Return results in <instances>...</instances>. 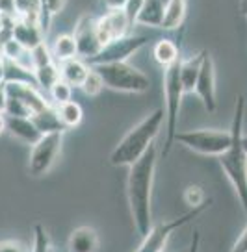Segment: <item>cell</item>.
I'll use <instances>...</instances> for the list:
<instances>
[{
  "mask_svg": "<svg viewBox=\"0 0 247 252\" xmlns=\"http://www.w3.org/2000/svg\"><path fill=\"white\" fill-rule=\"evenodd\" d=\"M156 161H158V150L151 143L147 150L128 165L127 176V198L130 215L134 220L138 234L143 237L152 226V184L156 173Z\"/></svg>",
  "mask_w": 247,
  "mask_h": 252,
  "instance_id": "obj_1",
  "label": "cell"
},
{
  "mask_svg": "<svg viewBox=\"0 0 247 252\" xmlns=\"http://www.w3.org/2000/svg\"><path fill=\"white\" fill-rule=\"evenodd\" d=\"M244 115H246V96L238 94L236 96V106H234V117L231 125V145L217 154L219 165L227 174V178L234 188L242 208L247 213V154L242 145L244 137Z\"/></svg>",
  "mask_w": 247,
  "mask_h": 252,
  "instance_id": "obj_2",
  "label": "cell"
},
{
  "mask_svg": "<svg viewBox=\"0 0 247 252\" xmlns=\"http://www.w3.org/2000/svg\"><path fill=\"white\" fill-rule=\"evenodd\" d=\"M164 121H166L164 108H156L143 121H140L132 130H128L108 158L110 165L128 167L130 163H134L136 159L147 150V147L154 143L156 135L160 134V130L164 126Z\"/></svg>",
  "mask_w": 247,
  "mask_h": 252,
  "instance_id": "obj_3",
  "label": "cell"
},
{
  "mask_svg": "<svg viewBox=\"0 0 247 252\" xmlns=\"http://www.w3.org/2000/svg\"><path fill=\"white\" fill-rule=\"evenodd\" d=\"M103 76L104 87L117 93H145L151 87V80L140 69L132 67L127 62H112L89 65Z\"/></svg>",
  "mask_w": 247,
  "mask_h": 252,
  "instance_id": "obj_4",
  "label": "cell"
},
{
  "mask_svg": "<svg viewBox=\"0 0 247 252\" xmlns=\"http://www.w3.org/2000/svg\"><path fill=\"white\" fill-rule=\"evenodd\" d=\"M180 60L164 67V100H166V106H164L166 121L164 123L168 125V139L164 143L162 156H166L173 147V143H175L176 123H178V113H180V106H182L184 98V87L182 82H180V74H178Z\"/></svg>",
  "mask_w": 247,
  "mask_h": 252,
  "instance_id": "obj_5",
  "label": "cell"
},
{
  "mask_svg": "<svg viewBox=\"0 0 247 252\" xmlns=\"http://www.w3.org/2000/svg\"><path fill=\"white\" fill-rule=\"evenodd\" d=\"M212 202H214L212 198H207L205 202H201L199 206H193L190 212H186L184 215H180V217H176V219H173V220H166V222H160L156 226H151V230L143 236V243L138 247V251H141V252L164 251L168 239L171 237V234H173L175 230L182 228L186 224H190L193 219L201 217V215L212 206Z\"/></svg>",
  "mask_w": 247,
  "mask_h": 252,
  "instance_id": "obj_6",
  "label": "cell"
},
{
  "mask_svg": "<svg viewBox=\"0 0 247 252\" xmlns=\"http://www.w3.org/2000/svg\"><path fill=\"white\" fill-rule=\"evenodd\" d=\"M175 141L182 143L184 147H188L197 154L217 156L231 145V132L229 130H212V128L188 130V132H176Z\"/></svg>",
  "mask_w": 247,
  "mask_h": 252,
  "instance_id": "obj_7",
  "label": "cell"
},
{
  "mask_svg": "<svg viewBox=\"0 0 247 252\" xmlns=\"http://www.w3.org/2000/svg\"><path fill=\"white\" fill-rule=\"evenodd\" d=\"M64 134L65 132H48L41 134L37 141L30 145V156H28V173L34 178H39L43 174H47L54 161L60 156V150L64 145Z\"/></svg>",
  "mask_w": 247,
  "mask_h": 252,
  "instance_id": "obj_8",
  "label": "cell"
},
{
  "mask_svg": "<svg viewBox=\"0 0 247 252\" xmlns=\"http://www.w3.org/2000/svg\"><path fill=\"white\" fill-rule=\"evenodd\" d=\"M149 43V35H123L117 39L108 41L106 45L101 47L93 58H89L86 62L89 65H99V63H112V62H127L130 56L138 52L140 48Z\"/></svg>",
  "mask_w": 247,
  "mask_h": 252,
  "instance_id": "obj_9",
  "label": "cell"
},
{
  "mask_svg": "<svg viewBox=\"0 0 247 252\" xmlns=\"http://www.w3.org/2000/svg\"><path fill=\"white\" fill-rule=\"evenodd\" d=\"M97 19L91 17L89 13H84L76 21V26H74V41H76V54L82 60H89L101 50L103 43L97 35Z\"/></svg>",
  "mask_w": 247,
  "mask_h": 252,
  "instance_id": "obj_10",
  "label": "cell"
},
{
  "mask_svg": "<svg viewBox=\"0 0 247 252\" xmlns=\"http://www.w3.org/2000/svg\"><path fill=\"white\" fill-rule=\"evenodd\" d=\"M193 93H197V96L201 98V102H203V106H205V110L208 113H214L217 110V98H215V67L208 52L203 58V63H201Z\"/></svg>",
  "mask_w": 247,
  "mask_h": 252,
  "instance_id": "obj_11",
  "label": "cell"
},
{
  "mask_svg": "<svg viewBox=\"0 0 247 252\" xmlns=\"http://www.w3.org/2000/svg\"><path fill=\"white\" fill-rule=\"evenodd\" d=\"M95 26L101 43L106 45L108 41L127 35L128 32L132 30L134 24L130 23V19H128L123 9H108L103 17L97 19Z\"/></svg>",
  "mask_w": 247,
  "mask_h": 252,
  "instance_id": "obj_12",
  "label": "cell"
},
{
  "mask_svg": "<svg viewBox=\"0 0 247 252\" xmlns=\"http://www.w3.org/2000/svg\"><path fill=\"white\" fill-rule=\"evenodd\" d=\"M4 87H6V93L8 96H13V98H19L21 102H24L32 113L43 110L45 106H48L47 98L41 94V89L37 86H34L32 82H19V80H9V82H4Z\"/></svg>",
  "mask_w": 247,
  "mask_h": 252,
  "instance_id": "obj_13",
  "label": "cell"
},
{
  "mask_svg": "<svg viewBox=\"0 0 247 252\" xmlns=\"http://www.w3.org/2000/svg\"><path fill=\"white\" fill-rule=\"evenodd\" d=\"M11 37L19 41L24 48H34L45 41V30L41 28L39 21H32V19H21L15 17V23L11 26Z\"/></svg>",
  "mask_w": 247,
  "mask_h": 252,
  "instance_id": "obj_14",
  "label": "cell"
},
{
  "mask_svg": "<svg viewBox=\"0 0 247 252\" xmlns=\"http://www.w3.org/2000/svg\"><path fill=\"white\" fill-rule=\"evenodd\" d=\"M6 132H9L15 139L26 143V145H34L41 137V132L35 128L30 117L6 115Z\"/></svg>",
  "mask_w": 247,
  "mask_h": 252,
  "instance_id": "obj_15",
  "label": "cell"
},
{
  "mask_svg": "<svg viewBox=\"0 0 247 252\" xmlns=\"http://www.w3.org/2000/svg\"><path fill=\"white\" fill-rule=\"evenodd\" d=\"M30 119H32V123L35 125V128L39 130L41 134H48V132H65V130H67L64 126V123H62L60 115H58L56 106H52V104H48L43 110L32 113Z\"/></svg>",
  "mask_w": 247,
  "mask_h": 252,
  "instance_id": "obj_16",
  "label": "cell"
},
{
  "mask_svg": "<svg viewBox=\"0 0 247 252\" xmlns=\"http://www.w3.org/2000/svg\"><path fill=\"white\" fill-rule=\"evenodd\" d=\"M69 251L93 252L99 251V234L91 226H78L69 236Z\"/></svg>",
  "mask_w": 247,
  "mask_h": 252,
  "instance_id": "obj_17",
  "label": "cell"
},
{
  "mask_svg": "<svg viewBox=\"0 0 247 252\" xmlns=\"http://www.w3.org/2000/svg\"><path fill=\"white\" fill-rule=\"evenodd\" d=\"M164 11H166V4L162 0H143L140 11L136 13L134 24L160 28L162 21H164Z\"/></svg>",
  "mask_w": 247,
  "mask_h": 252,
  "instance_id": "obj_18",
  "label": "cell"
},
{
  "mask_svg": "<svg viewBox=\"0 0 247 252\" xmlns=\"http://www.w3.org/2000/svg\"><path fill=\"white\" fill-rule=\"evenodd\" d=\"M60 65V76L71 84L72 87H80V84L84 82L86 74L89 71V65L86 63V60L82 58H71V60H64V62H58Z\"/></svg>",
  "mask_w": 247,
  "mask_h": 252,
  "instance_id": "obj_19",
  "label": "cell"
},
{
  "mask_svg": "<svg viewBox=\"0 0 247 252\" xmlns=\"http://www.w3.org/2000/svg\"><path fill=\"white\" fill-rule=\"evenodd\" d=\"M207 48L201 50L199 54L191 56L190 60H180V65H178V74H180V82H182L184 93H193V87H195V82H197V74H199L201 63H203V58L207 56Z\"/></svg>",
  "mask_w": 247,
  "mask_h": 252,
  "instance_id": "obj_20",
  "label": "cell"
},
{
  "mask_svg": "<svg viewBox=\"0 0 247 252\" xmlns=\"http://www.w3.org/2000/svg\"><path fill=\"white\" fill-rule=\"evenodd\" d=\"M186 8L188 0H168L166 2V11H164V21L162 26L164 30H178L186 19Z\"/></svg>",
  "mask_w": 247,
  "mask_h": 252,
  "instance_id": "obj_21",
  "label": "cell"
},
{
  "mask_svg": "<svg viewBox=\"0 0 247 252\" xmlns=\"http://www.w3.org/2000/svg\"><path fill=\"white\" fill-rule=\"evenodd\" d=\"M152 58L154 62L162 65V67H168L171 63H175L176 60H180V48L175 41L171 39H158L152 47Z\"/></svg>",
  "mask_w": 247,
  "mask_h": 252,
  "instance_id": "obj_22",
  "label": "cell"
},
{
  "mask_svg": "<svg viewBox=\"0 0 247 252\" xmlns=\"http://www.w3.org/2000/svg\"><path fill=\"white\" fill-rule=\"evenodd\" d=\"M50 52L54 56L56 62H64V60H71L76 58V41L72 33H60L56 35V39L50 45Z\"/></svg>",
  "mask_w": 247,
  "mask_h": 252,
  "instance_id": "obj_23",
  "label": "cell"
},
{
  "mask_svg": "<svg viewBox=\"0 0 247 252\" xmlns=\"http://www.w3.org/2000/svg\"><path fill=\"white\" fill-rule=\"evenodd\" d=\"M56 106V111L60 119H62V123H64L65 128H76V126L82 123V119H84V110H82V106L78 102H74V100H67V102H62V104H54Z\"/></svg>",
  "mask_w": 247,
  "mask_h": 252,
  "instance_id": "obj_24",
  "label": "cell"
},
{
  "mask_svg": "<svg viewBox=\"0 0 247 252\" xmlns=\"http://www.w3.org/2000/svg\"><path fill=\"white\" fill-rule=\"evenodd\" d=\"M62 78L60 76V65L58 62H52V63H47V65H43V67H37V69H34V82H35V86L43 89V91H48L54 82Z\"/></svg>",
  "mask_w": 247,
  "mask_h": 252,
  "instance_id": "obj_25",
  "label": "cell"
},
{
  "mask_svg": "<svg viewBox=\"0 0 247 252\" xmlns=\"http://www.w3.org/2000/svg\"><path fill=\"white\" fill-rule=\"evenodd\" d=\"M13 9H15V17H21V19H32V21L41 19L39 0H13Z\"/></svg>",
  "mask_w": 247,
  "mask_h": 252,
  "instance_id": "obj_26",
  "label": "cell"
},
{
  "mask_svg": "<svg viewBox=\"0 0 247 252\" xmlns=\"http://www.w3.org/2000/svg\"><path fill=\"white\" fill-rule=\"evenodd\" d=\"M39 4H41V19H39L41 28L48 30L52 17L58 15L65 8L67 0H39Z\"/></svg>",
  "mask_w": 247,
  "mask_h": 252,
  "instance_id": "obj_27",
  "label": "cell"
},
{
  "mask_svg": "<svg viewBox=\"0 0 247 252\" xmlns=\"http://www.w3.org/2000/svg\"><path fill=\"white\" fill-rule=\"evenodd\" d=\"M80 89L88 94V96H97V94H101V91L104 89L103 76H101L93 67H89L86 78H84V82L80 84Z\"/></svg>",
  "mask_w": 247,
  "mask_h": 252,
  "instance_id": "obj_28",
  "label": "cell"
},
{
  "mask_svg": "<svg viewBox=\"0 0 247 252\" xmlns=\"http://www.w3.org/2000/svg\"><path fill=\"white\" fill-rule=\"evenodd\" d=\"M30 62H32L34 69H37V67H43L47 63L56 62V60H54V56L50 52V47L43 41V43L35 45L34 48H30Z\"/></svg>",
  "mask_w": 247,
  "mask_h": 252,
  "instance_id": "obj_29",
  "label": "cell"
},
{
  "mask_svg": "<svg viewBox=\"0 0 247 252\" xmlns=\"http://www.w3.org/2000/svg\"><path fill=\"white\" fill-rule=\"evenodd\" d=\"M48 93L52 96V102L54 104L67 102V100H71V96H72V86L67 84L64 78H60L58 82L52 84V87L48 89Z\"/></svg>",
  "mask_w": 247,
  "mask_h": 252,
  "instance_id": "obj_30",
  "label": "cell"
},
{
  "mask_svg": "<svg viewBox=\"0 0 247 252\" xmlns=\"http://www.w3.org/2000/svg\"><path fill=\"white\" fill-rule=\"evenodd\" d=\"M32 251L35 252H47L52 251V245H50V236L48 232L41 224H35L34 226V245H32Z\"/></svg>",
  "mask_w": 247,
  "mask_h": 252,
  "instance_id": "obj_31",
  "label": "cell"
},
{
  "mask_svg": "<svg viewBox=\"0 0 247 252\" xmlns=\"http://www.w3.org/2000/svg\"><path fill=\"white\" fill-rule=\"evenodd\" d=\"M4 113H6V115H13V117H30V115H32L30 108L24 102H21L19 98H13V96H8Z\"/></svg>",
  "mask_w": 247,
  "mask_h": 252,
  "instance_id": "obj_32",
  "label": "cell"
},
{
  "mask_svg": "<svg viewBox=\"0 0 247 252\" xmlns=\"http://www.w3.org/2000/svg\"><path fill=\"white\" fill-rule=\"evenodd\" d=\"M184 200H186V204L193 208V206H199L201 202H205L207 200V195H205V189L197 186V184H193V186H188L186 191H184Z\"/></svg>",
  "mask_w": 247,
  "mask_h": 252,
  "instance_id": "obj_33",
  "label": "cell"
},
{
  "mask_svg": "<svg viewBox=\"0 0 247 252\" xmlns=\"http://www.w3.org/2000/svg\"><path fill=\"white\" fill-rule=\"evenodd\" d=\"M141 4H143V0H127V4H125V8H123V11L127 13V17L130 19V23H132V24H134L136 13L140 11Z\"/></svg>",
  "mask_w": 247,
  "mask_h": 252,
  "instance_id": "obj_34",
  "label": "cell"
},
{
  "mask_svg": "<svg viewBox=\"0 0 247 252\" xmlns=\"http://www.w3.org/2000/svg\"><path fill=\"white\" fill-rule=\"evenodd\" d=\"M232 251H234V252H247V226H246V230L240 234L238 241L234 243Z\"/></svg>",
  "mask_w": 247,
  "mask_h": 252,
  "instance_id": "obj_35",
  "label": "cell"
},
{
  "mask_svg": "<svg viewBox=\"0 0 247 252\" xmlns=\"http://www.w3.org/2000/svg\"><path fill=\"white\" fill-rule=\"evenodd\" d=\"M0 251H23L21 243H17L15 239H6L0 243Z\"/></svg>",
  "mask_w": 247,
  "mask_h": 252,
  "instance_id": "obj_36",
  "label": "cell"
},
{
  "mask_svg": "<svg viewBox=\"0 0 247 252\" xmlns=\"http://www.w3.org/2000/svg\"><path fill=\"white\" fill-rule=\"evenodd\" d=\"M106 9H123L127 0H101Z\"/></svg>",
  "mask_w": 247,
  "mask_h": 252,
  "instance_id": "obj_37",
  "label": "cell"
},
{
  "mask_svg": "<svg viewBox=\"0 0 247 252\" xmlns=\"http://www.w3.org/2000/svg\"><path fill=\"white\" fill-rule=\"evenodd\" d=\"M6 100H8L6 87H4V84H0V113H4V110H6Z\"/></svg>",
  "mask_w": 247,
  "mask_h": 252,
  "instance_id": "obj_38",
  "label": "cell"
},
{
  "mask_svg": "<svg viewBox=\"0 0 247 252\" xmlns=\"http://www.w3.org/2000/svg\"><path fill=\"white\" fill-rule=\"evenodd\" d=\"M6 132V113H0V135Z\"/></svg>",
  "mask_w": 247,
  "mask_h": 252,
  "instance_id": "obj_39",
  "label": "cell"
},
{
  "mask_svg": "<svg viewBox=\"0 0 247 252\" xmlns=\"http://www.w3.org/2000/svg\"><path fill=\"white\" fill-rule=\"evenodd\" d=\"M0 84H4V60L0 58Z\"/></svg>",
  "mask_w": 247,
  "mask_h": 252,
  "instance_id": "obj_40",
  "label": "cell"
},
{
  "mask_svg": "<svg viewBox=\"0 0 247 252\" xmlns=\"http://www.w3.org/2000/svg\"><path fill=\"white\" fill-rule=\"evenodd\" d=\"M240 9H242V13L246 15L247 13V0H240Z\"/></svg>",
  "mask_w": 247,
  "mask_h": 252,
  "instance_id": "obj_41",
  "label": "cell"
},
{
  "mask_svg": "<svg viewBox=\"0 0 247 252\" xmlns=\"http://www.w3.org/2000/svg\"><path fill=\"white\" fill-rule=\"evenodd\" d=\"M242 145H244V150H246V154H247V135L242 137Z\"/></svg>",
  "mask_w": 247,
  "mask_h": 252,
  "instance_id": "obj_42",
  "label": "cell"
},
{
  "mask_svg": "<svg viewBox=\"0 0 247 252\" xmlns=\"http://www.w3.org/2000/svg\"><path fill=\"white\" fill-rule=\"evenodd\" d=\"M162 2H164V4H166V2H168V0H162Z\"/></svg>",
  "mask_w": 247,
  "mask_h": 252,
  "instance_id": "obj_43",
  "label": "cell"
},
{
  "mask_svg": "<svg viewBox=\"0 0 247 252\" xmlns=\"http://www.w3.org/2000/svg\"><path fill=\"white\" fill-rule=\"evenodd\" d=\"M246 17H247V13H246Z\"/></svg>",
  "mask_w": 247,
  "mask_h": 252,
  "instance_id": "obj_44",
  "label": "cell"
}]
</instances>
